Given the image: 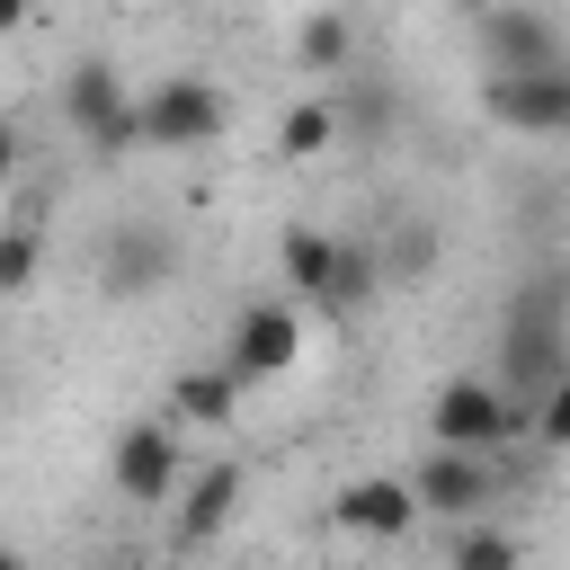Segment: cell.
I'll list each match as a JSON object with an SVG mask.
<instances>
[{
  "instance_id": "cell-1",
  "label": "cell",
  "mask_w": 570,
  "mask_h": 570,
  "mask_svg": "<svg viewBox=\"0 0 570 570\" xmlns=\"http://www.w3.org/2000/svg\"><path fill=\"white\" fill-rule=\"evenodd\" d=\"M561 356H570V321H561V276H534L517 303H508V321H499V392L525 410L534 392H552V383H570L561 374Z\"/></svg>"
},
{
  "instance_id": "cell-2",
  "label": "cell",
  "mask_w": 570,
  "mask_h": 570,
  "mask_svg": "<svg viewBox=\"0 0 570 570\" xmlns=\"http://www.w3.org/2000/svg\"><path fill=\"white\" fill-rule=\"evenodd\" d=\"M223 125H232V98L196 71H169L160 89L134 98V142L142 151H205V142H223Z\"/></svg>"
},
{
  "instance_id": "cell-3",
  "label": "cell",
  "mask_w": 570,
  "mask_h": 570,
  "mask_svg": "<svg viewBox=\"0 0 570 570\" xmlns=\"http://www.w3.org/2000/svg\"><path fill=\"white\" fill-rule=\"evenodd\" d=\"M428 436H436V454H490V463H499V445L525 436V410H517L499 383L454 374V383L428 401Z\"/></svg>"
},
{
  "instance_id": "cell-4",
  "label": "cell",
  "mask_w": 570,
  "mask_h": 570,
  "mask_svg": "<svg viewBox=\"0 0 570 570\" xmlns=\"http://www.w3.org/2000/svg\"><path fill=\"white\" fill-rule=\"evenodd\" d=\"M62 125H71L98 160H125V151H134V98H125V80H116L107 53H80V62L62 71Z\"/></svg>"
},
{
  "instance_id": "cell-5",
  "label": "cell",
  "mask_w": 570,
  "mask_h": 570,
  "mask_svg": "<svg viewBox=\"0 0 570 570\" xmlns=\"http://www.w3.org/2000/svg\"><path fill=\"white\" fill-rule=\"evenodd\" d=\"M294 356H303V312H294L285 294L232 312V338H223V374H232V383H276Z\"/></svg>"
},
{
  "instance_id": "cell-6",
  "label": "cell",
  "mask_w": 570,
  "mask_h": 570,
  "mask_svg": "<svg viewBox=\"0 0 570 570\" xmlns=\"http://www.w3.org/2000/svg\"><path fill=\"white\" fill-rule=\"evenodd\" d=\"M410 499H419V517H463V525H481V517L508 499V472H499L490 454H428V463L410 472Z\"/></svg>"
},
{
  "instance_id": "cell-7",
  "label": "cell",
  "mask_w": 570,
  "mask_h": 570,
  "mask_svg": "<svg viewBox=\"0 0 570 570\" xmlns=\"http://www.w3.org/2000/svg\"><path fill=\"white\" fill-rule=\"evenodd\" d=\"M481 107L508 134H561L570 125V71H490L481 80Z\"/></svg>"
},
{
  "instance_id": "cell-8",
  "label": "cell",
  "mask_w": 570,
  "mask_h": 570,
  "mask_svg": "<svg viewBox=\"0 0 570 570\" xmlns=\"http://www.w3.org/2000/svg\"><path fill=\"white\" fill-rule=\"evenodd\" d=\"M107 481H116V499H134V508H160V499L178 490V436H169V428H151V419L116 428Z\"/></svg>"
},
{
  "instance_id": "cell-9",
  "label": "cell",
  "mask_w": 570,
  "mask_h": 570,
  "mask_svg": "<svg viewBox=\"0 0 570 570\" xmlns=\"http://www.w3.org/2000/svg\"><path fill=\"white\" fill-rule=\"evenodd\" d=\"M490 71H561V27L543 9H481L472 18Z\"/></svg>"
},
{
  "instance_id": "cell-10",
  "label": "cell",
  "mask_w": 570,
  "mask_h": 570,
  "mask_svg": "<svg viewBox=\"0 0 570 570\" xmlns=\"http://www.w3.org/2000/svg\"><path fill=\"white\" fill-rule=\"evenodd\" d=\"M169 267H178V240H169L160 223H125V232L107 240V258H98V285H107L116 303H134V294H160Z\"/></svg>"
},
{
  "instance_id": "cell-11",
  "label": "cell",
  "mask_w": 570,
  "mask_h": 570,
  "mask_svg": "<svg viewBox=\"0 0 570 570\" xmlns=\"http://www.w3.org/2000/svg\"><path fill=\"white\" fill-rule=\"evenodd\" d=\"M338 525H347V534L392 543V534H410V525H419V499H410V481L365 472V481H347V490H338Z\"/></svg>"
},
{
  "instance_id": "cell-12",
  "label": "cell",
  "mask_w": 570,
  "mask_h": 570,
  "mask_svg": "<svg viewBox=\"0 0 570 570\" xmlns=\"http://www.w3.org/2000/svg\"><path fill=\"white\" fill-rule=\"evenodd\" d=\"M232 508H240V463H205V472L187 481V499H178V543L223 534V525H232Z\"/></svg>"
},
{
  "instance_id": "cell-13",
  "label": "cell",
  "mask_w": 570,
  "mask_h": 570,
  "mask_svg": "<svg viewBox=\"0 0 570 570\" xmlns=\"http://www.w3.org/2000/svg\"><path fill=\"white\" fill-rule=\"evenodd\" d=\"M330 258H338L330 232H312V223H285V232H276V267H285V285H294L303 303L330 294Z\"/></svg>"
},
{
  "instance_id": "cell-14",
  "label": "cell",
  "mask_w": 570,
  "mask_h": 570,
  "mask_svg": "<svg viewBox=\"0 0 570 570\" xmlns=\"http://www.w3.org/2000/svg\"><path fill=\"white\" fill-rule=\"evenodd\" d=\"M169 410H178L187 428H232V410H240V383H232L223 365H187V374L169 383Z\"/></svg>"
},
{
  "instance_id": "cell-15",
  "label": "cell",
  "mask_w": 570,
  "mask_h": 570,
  "mask_svg": "<svg viewBox=\"0 0 570 570\" xmlns=\"http://www.w3.org/2000/svg\"><path fill=\"white\" fill-rule=\"evenodd\" d=\"M294 53H303L312 71H347V62H356V27H347L338 9H312V18L294 27Z\"/></svg>"
},
{
  "instance_id": "cell-16",
  "label": "cell",
  "mask_w": 570,
  "mask_h": 570,
  "mask_svg": "<svg viewBox=\"0 0 570 570\" xmlns=\"http://www.w3.org/2000/svg\"><path fill=\"white\" fill-rule=\"evenodd\" d=\"M330 142H338V107H330V98L285 107V125H276V151H285V160H321Z\"/></svg>"
},
{
  "instance_id": "cell-17",
  "label": "cell",
  "mask_w": 570,
  "mask_h": 570,
  "mask_svg": "<svg viewBox=\"0 0 570 570\" xmlns=\"http://www.w3.org/2000/svg\"><path fill=\"white\" fill-rule=\"evenodd\" d=\"M374 285H383V258H374L365 240H338V258H330V294H321V303L347 312V303H365Z\"/></svg>"
},
{
  "instance_id": "cell-18",
  "label": "cell",
  "mask_w": 570,
  "mask_h": 570,
  "mask_svg": "<svg viewBox=\"0 0 570 570\" xmlns=\"http://www.w3.org/2000/svg\"><path fill=\"white\" fill-rule=\"evenodd\" d=\"M454 570H525V543H517L499 517H481V525H463V543H454Z\"/></svg>"
},
{
  "instance_id": "cell-19",
  "label": "cell",
  "mask_w": 570,
  "mask_h": 570,
  "mask_svg": "<svg viewBox=\"0 0 570 570\" xmlns=\"http://www.w3.org/2000/svg\"><path fill=\"white\" fill-rule=\"evenodd\" d=\"M36 267H45V240H36L27 223H9V232H0V294H27Z\"/></svg>"
},
{
  "instance_id": "cell-20",
  "label": "cell",
  "mask_w": 570,
  "mask_h": 570,
  "mask_svg": "<svg viewBox=\"0 0 570 570\" xmlns=\"http://www.w3.org/2000/svg\"><path fill=\"white\" fill-rule=\"evenodd\" d=\"M525 436H534V445H561V436H570V383H552V392L525 401Z\"/></svg>"
},
{
  "instance_id": "cell-21",
  "label": "cell",
  "mask_w": 570,
  "mask_h": 570,
  "mask_svg": "<svg viewBox=\"0 0 570 570\" xmlns=\"http://www.w3.org/2000/svg\"><path fill=\"white\" fill-rule=\"evenodd\" d=\"M383 116H392V89H383V80H365V89H356V98H347V107H338V125H356V134H365V142H374V134H383Z\"/></svg>"
},
{
  "instance_id": "cell-22",
  "label": "cell",
  "mask_w": 570,
  "mask_h": 570,
  "mask_svg": "<svg viewBox=\"0 0 570 570\" xmlns=\"http://www.w3.org/2000/svg\"><path fill=\"white\" fill-rule=\"evenodd\" d=\"M419 267H436V232H419V223H410V232L392 240V276H419Z\"/></svg>"
},
{
  "instance_id": "cell-23",
  "label": "cell",
  "mask_w": 570,
  "mask_h": 570,
  "mask_svg": "<svg viewBox=\"0 0 570 570\" xmlns=\"http://www.w3.org/2000/svg\"><path fill=\"white\" fill-rule=\"evenodd\" d=\"M18 151H27V142H18V125H9V116H0V187H9V178H18Z\"/></svg>"
},
{
  "instance_id": "cell-24",
  "label": "cell",
  "mask_w": 570,
  "mask_h": 570,
  "mask_svg": "<svg viewBox=\"0 0 570 570\" xmlns=\"http://www.w3.org/2000/svg\"><path fill=\"white\" fill-rule=\"evenodd\" d=\"M9 27H27V9H18V0H0V36H9Z\"/></svg>"
},
{
  "instance_id": "cell-25",
  "label": "cell",
  "mask_w": 570,
  "mask_h": 570,
  "mask_svg": "<svg viewBox=\"0 0 570 570\" xmlns=\"http://www.w3.org/2000/svg\"><path fill=\"white\" fill-rule=\"evenodd\" d=\"M0 570H27V552H9V543H0Z\"/></svg>"
}]
</instances>
